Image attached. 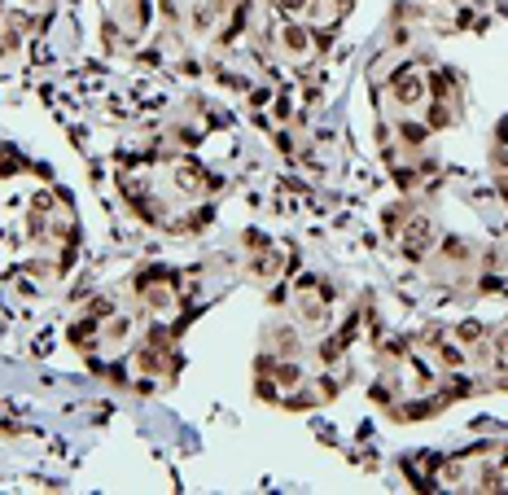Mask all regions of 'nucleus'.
Returning <instances> with one entry per match:
<instances>
[{
  "instance_id": "nucleus-1",
  "label": "nucleus",
  "mask_w": 508,
  "mask_h": 495,
  "mask_svg": "<svg viewBox=\"0 0 508 495\" xmlns=\"http://www.w3.org/2000/svg\"><path fill=\"white\" fill-rule=\"evenodd\" d=\"M425 92H430V88H425V79H421L416 70H399V75H395V101H399V106H408V110L421 106Z\"/></svg>"
},
{
  "instance_id": "nucleus-2",
  "label": "nucleus",
  "mask_w": 508,
  "mask_h": 495,
  "mask_svg": "<svg viewBox=\"0 0 508 495\" xmlns=\"http://www.w3.org/2000/svg\"><path fill=\"white\" fill-rule=\"evenodd\" d=\"M171 180H175V189H180V193H206V189H215V180H211V175L202 171L197 163H175Z\"/></svg>"
},
{
  "instance_id": "nucleus-3",
  "label": "nucleus",
  "mask_w": 508,
  "mask_h": 495,
  "mask_svg": "<svg viewBox=\"0 0 508 495\" xmlns=\"http://www.w3.org/2000/svg\"><path fill=\"white\" fill-rule=\"evenodd\" d=\"M430 237H434L430 220H425V215H416V220H412V228L399 237V242H403V254H412V259H421V254L430 250Z\"/></svg>"
},
{
  "instance_id": "nucleus-4",
  "label": "nucleus",
  "mask_w": 508,
  "mask_h": 495,
  "mask_svg": "<svg viewBox=\"0 0 508 495\" xmlns=\"http://www.w3.org/2000/svg\"><path fill=\"white\" fill-rule=\"evenodd\" d=\"M280 44H285L294 57H307L316 49V35H311V27H302V23H285L280 27Z\"/></svg>"
}]
</instances>
